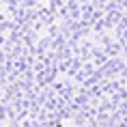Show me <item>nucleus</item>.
Returning a JSON list of instances; mask_svg holds the SVG:
<instances>
[{
	"label": "nucleus",
	"instance_id": "f257e3e1",
	"mask_svg": "<svg viewBox=\"0 0 127 127\" xmlns=\"http://www.w3.org/2000/svg\"><path fill=\"white\" fill-rule=\"evenodd\" d=\"M56 127H63V125H60V123H58V125H56Z\"/></svg>",
	"mask_w": 127,
	"mask_h": 127
}]
</instances>
